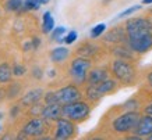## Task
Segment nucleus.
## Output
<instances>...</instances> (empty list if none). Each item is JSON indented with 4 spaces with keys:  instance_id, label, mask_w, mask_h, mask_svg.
<instances>
[{
    "instance_id": "obj_10",
    "label": "nucleus",
    "mask_w": 152,
    "mask_h": 140,
    "mask_svg": "<svg viewBox=\"0 0 152 140\" xmlns=\"http://www.w3.org/2000/svg\"><path fill=\"white\" fill-rule=\"evenodd\" d=\"M61 115H63V110L60 107V103L48 104L42 111V117L45 119H49V121H57Z\"/></svg>"
},
{
    "instance_id": "obj_24",
    "label": "nucleus",
    "mask_w": 152,
    "mask_h": 140,
    "mask_svg": "<svg viewBox=\"0 0 152 140\" xmlns=\"http://www.w3.org/2000/svg\"><path fill=\"white\" fill-rule=\"evenodd\" d=\"M45 101L46 104H53V103H59L57 101V96H56V92H49L45 96Z\"/></svg>"
},
{
    "instance_id": "obj_19",
    "label": "nucleus",
    "mask_w": 152,
    "mask_h": 140,
    "mask_svg": "<svg viewBox=\"0 0 152 140\" xmlns=\"http://www.w3.org/2000/svg\"><path fill=\"white\" fill-rule=\"evenodd\" d=\"M87 97L89 100H92V101H96V100L101 99L102 96H101V93L98 92L96 86H95V85H89V86H88V89H87Z\"/></svg>"
},
{
    "instance_id": "obj_4",
    "label": "nucleus",
    "mask_w": 152,
    "mask_h": 140,
    "mask_svg": "<svg viewBox=\"0 0 152 140\" xmlns=\"http://www.w3.org/2000/svg\"><path fill=\"white\" fill-rule=\"evenodd\" d=\"M91 68V60L84 58V57H78L71 63V69L70 74L73 76L75 83H84L88 76V71Z\"/></svg>"
},
{
    "instance_id": "obj_7",
    "label": "nucleus",
    "mask_w": 152,
    "mask_h": 140,
    "mask_svg": "<svg viewBox=\"0 0 152 140\" xmlns=\"http://www.w3.org/2000/svg\"><path fill=\"white\" fill-rule=\"evenodd\" d=\"M56 96H57V101L60 104L73 103L80 99V90L74 85H69L56 92Z\"/></svg>"
},
{
    "instance_id": "obj_22",
    "label": "nucleus",
    "mask_w": 152,
    "mask_h": 140,
    "mask_svg": "<svg viewBox=\"0 0 152 140\" xmlns=\"http://www.w3.org/2000/svg\"><path fill=\"white\" fill-rule=\"evenodd\" d=\"M141 9V6H133V7H130V9L124 10V11H121V13L117 15V19L120 18H124V17H127V15H130V14H133L135 13V11H138V10Z\"/></svg>"
},
{
    "instance_id": "obj_18",
    "label": "nucleus",
    "mask_w": 152,
    "mask_h": 140,
    "mask_svg": "<svg viewBox=\"0 0 152 140\" xmlns=\"http://www.w3.org/2000/svg\"><path fill=\"white\" fill-rule=\"evenodd\" d=\"M24 7V0H9L6 3V9L9 11H20Z\"/></svg>"
},
{
    "instance_id": "obj_3",
    "label": "nucleus",
    "mask_w": 152,
    "mask_h": 140,
    "mask_svg": "<svg viewBox=\"0 0 152 140\" xmlns=\"http://www.w3.org/2000/svg\"><path fill=\"white\" fill-rule=\"evenodd\" d=\"M63 110V115L69 118L74 122H81L89 115V107L87 103L84 101H73V103H67L61 105Z\"/></svg>"
},
{
    "instance_id": "obj_12",
    "label": "nucleus",
    "mask_w": 152,
    "mask_h": 140,
    "mask_svg": "<svg viewBox=\"0 0 152 140\" xmlns=\"http://www.w3.org/2000/svg\"><path fill=\"white\" fill-rule=\"evenodd\" d=\"M126 33L127 32H124V29H121V28H113L112 31H109L105 35V40L119 43V42H123L126 39Z\"/></svg>"
},
{
    "instance_id": "obj_20",
    "label": "nucleus",
    "mask_w": 152,
    "mask_h": 140,
    "mask_svg": "<svg viewBox=\"0 0 152 140\" xmlns=\"http://www.w3.org/2000/svg\"><path fill=\"white\" fill-rule=\"evenodd\" d=\"M106 29V25L105 24H98V25H95V27L91 29V38H99L105 32Z\"/></svg>"
},
{
    "instance_id": "obj_25",
    "label": "nucleus",
    "mask_w": 152,
    "mask_h": 140,
    "mask_svg": "<svg viewBox=\"0 0 152 140\" xmlns=\"http://www.w3.org/2000/svg\"><path fill=\"white\" fill-rule=\"evenodd\" d=\"M25 71H27V69H25V67H24V65H18V64H17V65H14V67H13V74H14V75H17V76L24 75V74H25Z\"/></svg>"
},
{
    "instance_id": "obj_30",
    "label": "nucleus",
    "mask_w": 152,
    "mask_h": 140,
    "mask_svg": "<svg viewBox=\"0 0 152 140\" xmlns=\"http://www.w3.org/2000/svg\"><path fill=\"white\" fill-rule=\"evenodd\" d=\"M3 118H4V114L0 113V132H1V126H3V125H1V123H3Z\"/></svg>"
},
{
    "instance_id": "obj_16",
    "label": "nucleus",
    "mask_w": 152,
    "mask_h": 140,
    "mask_svg": "<svg viewBox=\"0 0 152 140\" xmlns=\"http://www.w3.org/2000/svg\"><path fill=\"white\" fill-rule=\"evenodd\" d=\"M55 29V19L52 17V14L49 11L43 14V22H42V31L43 33H49L50 31Z\"/></svg>"
},
{
    "instance_id": "obj_32",
    "label": "nucleus",
    "mask_w": 152,
    "mask_h": 140,
    "mask_svg": "<svg viewBox=\"0 0 152 140\" xmlns=\"http://www.w3.org/2000/svg\"><path fill=\"white\" fill-rule=\"evenodd\" d=\"M152 0H142V4H151Z\"/></svg>"
},
{
    "instance_id": "obj_11",
    "label": "nucleus",
    "mask_w": 152,
    "mask_h": 140,
    "mask_svg": "<svg viewBox=\"0 0 152 140\" xmlns=\"http://www.w3.org/2000/svg\"><path fill=\"white\" fill-rule=\"evenodd\" d=\"M89 85H99L102 83L103 81L107 79V71L103 69V68H95V69H91L88 72V76H87Z\"/></svg>"
},
{
    "instance_id": "obj_29",
    "label": "nucleus",
    "mask_w": 152,
    "mask_h": 140,
    "mask_svg": "<svg viewBox=\"0 0 152 140\" xmlns=\"http://www.w3.org/2000/svg\"><path fill=\"white\" fill-rule=\"evenodd\" d=\"M34 75H37V78H41L42 74L41 71H39V68H34Z\"/></svg>"
},
{
    "instance_id": "obj_6",
    "label": "nucleus",
    "mask_w": 152,
    "mask_h": 140,
    "mask_svg": "<svg viewBox=\"0 0 152 140\" xmlns=\"http://www.w3.org/2000/svg\"><path fill=\"white\" fill-rule=\"evenodd\" d=\"M75 135V126L73 125L71 119L69 118H59L57 119V128H56L55 139L57 140H66L70 139Z\"/></svg>"
},
{
    "instance_id": "obj_26",
    "label": "nucleus",
    "mask_w": 152,
    "mask_h": 140,
    "mask_svg": "<svg viewBox=\"0 0 152 140\" xmlns=\"http://www.w3.org/2000/svg\"><path fill=\"white\" fill-rule=\"evenodd\" d=\"M75 39H77V32L71 31V32H69V35L64 38V42L67 43V45H71V43L75 42Z\"/></svg>"
},
{
    "instance_id": "obj_1",
    "label": "nucleus",
    "mask_w": 152,
    "mask_h": 140,
    "mask_svg": "<svg viewBox=\"0 0 152 140\" xmlns=\"http://www.w3.org/2000/svg\"><path fill=\"white\" fill-rule=\"evenodd\" d=\"M130 49L144 54L152 49V22L147 18H133L126 24Z\"/></svg>"
},
{
    "instance_id": "obj_27",
    "label": "nucleus",
    "mask_w": 152,
    "mask_h": 140,
    "mask_svg": "<svg viewBox=\"0 0 152 140\" xmlns=\"http://www.w3.org/2000/svg\"><path fill=\"white\" fill-rule=\"evenodd\" d=\"M144 113L148 114V115H151V117H152V103H151V104H148L147 107L144 108Z\"/></svg>"
},
{
    "instance_id": "obj_2",
    "label": "nucleus",
    "mask_w": 152,
    "mask_h": 140,
    "mask_svg": "<svg viewBox=\"0 0 152 140\" xmlns=\"http://www.w3.org/2000/svg\"><path fill=\"white\" fill-rule=\"evenodd\" d=\"M140 118H141V115H140V113H137L135 110L127 111V113L121 114L120 117H117L115 121H113V129H115L116 132H119V133L131 132L137 128Z\"/></svg>"
},
{
    "instance_id": "obj_23",
    "label": "nucleus",
    "mask_w": 152,
    "mask_h": 140,
    "mask_svg": "<svg viewBox=\"0 0 152 140\" xmlns=\"http://www.w3.org/2000/svg\"><path fill=\"white\" fill-rule=\"evenodd\" d=\"M66 33V28L64 27H57L53 31V33H52V38L55 39V40H60V36L61 35H64Z\"/></svg>"
},
{
    "instance_id": "obj_15",
    "label": "nucleus",
    "mask_w": 152,
    "mask_h": 140,
    "mask_svg": "<svg viewBox=\"0 0 152 140\" xmlns=\"http://www.w3.org/2000/svg\"><path fill=\"white\" fill-rule=\"evenodd\" d=\"M96 86L98 92L101 93V96H105L106 93H110V92H113L116 89V81H113V79H106V81H103L102 83H99V85H95Z\"/></svg>"
},
{
    "instance_id": "obj_34",
    "label": "nucleus",
    "mask_w": 152,
    "mask_h": 140,
    "mask_svg": "<svg viewBox=\"0 0 152 140\" xmlns=\"http://www.w3.org/2000/svg\"><path fill=\"white\" fill-rule=\"evenodd\" d=\"M149 139H151V140H152V135H151V136H149Z\"/></svg>"
},
{
    "instance_id": "obj_14",
    "label": "nucleus",
    "mask_w": 152,
    "mask_h": 140,
    "mask_svg": "<svg viewBox=\"0 0 152 140\" xmlns=\"http://www.w3.org/2000/svg\"><path fill=\"white\" fill-rule=\"evenodd\" d=\"M70 54V50L67 47H56L55 50H52L50 58L53 63H63Z\"/></svg>"
},
{
    "instance_id": "obj_13",
    "label": "nucleus",
    "mask_w": 152,
    "mask_h": 140,
    "mask_svg": "<svg viewBox=\"0 0 152 140\" xmlns=\"http://www.w3.org/2000/svg\"><path fill=\"white\" fill-rule=\"evenodd\" d=\"M43 96L42 93V89H34V90L28 92L27 95L23 97L21 103L24 105H34V104H38V101L41 100V97Z\"/></svg>"
},
{
    "instance_id": "obj_8",
    "label": "nucleus",
    "mask_w": 152,
    "mask_h": 140,
    "mask_svg": "<svg viewBox=\"0 0 152 140\" xmlns=\"http://www.w3.org/2000/svg\"><path fill=\"white\" fill-rule=\"evenodd\" d=\"M43 128H45L43 121L35 118V119L29 121L27 125L24 126L21 135H24V137H25V136H39V135L43 133Z\"/></svg>"
},
{
    "instance_id": "obj_17",
    "label": "nucleus",
    "mask_w": 152,
    "mask_h": 140,
    "mask_svg": "<svg viewBox=\"0 0 152 140\" xmlns=\"http://www.w3.org/2000/svg\"><path fill=\"white\" fill-rule=\"evenodd\" d=\"M11 74H13V69L10 68L9 64H0V83H7L11 79Z\"/></svg>"
},
{
    "instance_id": "obj_35",
    "label": "nucleus",
    "mask_w": 152,
    "mask_h": 140,
    "mask_svg": "<svg viewBox=\"0 0 152 140\" xmlns=\"http://www.w3.org/2000/svg\"><path fill=\"white\" fill-rule=\"evenodd\" d=\"M151 13H152V10H151Z\"/></svg>"
},
{
    "instance_id": "obj_9",
    "label": "nucleus",
    "mask_w": 152,
    "mask_h": 140,
    "mask_svg": "<svg viewBox=\"0 0 152 140\" xmlns=\"http://www.w3.org/2000/svg\"><path fill=\"white\" fill-rule=\"evenodd\" d=\"M134 132L138 136H151L152 135V117L145 114L144 117L140 118L138 125L134 129Z\"/></svg>"
},
{
    "instance_id": "obj_31",
    "label": "nucleus",
    "mask_w": 152,
    "mask_h": 140,
    "mask_svg": "<svg viewBox=\"0 0 152 140\" xmlns=\"http://www.w3.org/2000/svg\"><path fill=\"white\" fill-rule=\"evenodd\" d=\"M148 83H149V85L152 86V72L149 74V75H148Z\"/></svg>"
},
{
    "instance_id": "obj_5",
    "label": "nucleus",
    "mask_w": 152,
    "mask_h": 140,
    "mask_svg": "<svg viewBox=\"0 0 152 140\" xmlns=\"http://www.w3.org/2000/svg\"><path fill=\"white\" fill-rule=\"evenodd\" d=\"M112 69H113V74L121 82H131L134 79V68L133 65L124 60H116L113 61V65H112Z\"/></svg>"
},
{
    "instance_id": "obj_33",
    "label": "nucleus",
    "mask_w": 152,
    "mask_h": 140,
    "mask_svg": "<svg viewBox=\"0 0 152 140\" xmlns=\"http://www.w3.org/2000/svg\"><path fill=\"white\" fill-rule=\"evenodd\" d=\"M48 1H49V0H39V3H41V4H45V3H48Z\"/></svg>"
},
{
    "instance_id": "obj_21",
    "label": "nucleus",
    "mask_w": 152,
    "mask_h": 140,
    "mask_svg": "<svg viewBox=\"0 0 152 140\" xmlns=\"http://www.w3.org/2000/svg\"><path fill=\"white\" fill-rule=\"evenodd\" d=\"M39 6V0H24V9L27 10H38Z\"/></svg>"
},
{
    "instance_id": "obj_28",
    "label": "nucleus",
    "mask_w": 152,
    "mask_h": 140,
    "mask_svg": "<svg viewBox=\"0 0 152 140\" xmlns=\"http://www.w3.org/2000/svg\"><path fill=\"white\" fill-rule=\"evenodd\" d=\"M31 43H32V49H38V46H39V39L35 38V39L31 40Z\"/></svg>"
}]
</instances>
